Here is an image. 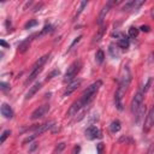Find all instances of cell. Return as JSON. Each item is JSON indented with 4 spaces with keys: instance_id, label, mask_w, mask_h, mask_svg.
Returning <instances> with one entry per match:
<instances>
[{
    "instance_id": "cell-27",
    "label": "cell",
    "mask_w": 154,
    "mask_h": 154,
    "mask_svg": "<svg viewBox=\"0 0 154 154\" xmlns=\"http://www.w3.org/2000/svg\"><path fill=\"white\" fill-rule=\"evenodd\" d=\"M10 135H11V131H10V130H5V131L2 132V135H1V137H0V142H1V143H4V142H5V140H6Z\"/></svg>"
},
{
    "instance_id": "cell-7",
    "label": "cell",
    "mask_w": 154,
    "mask_h": 154,
    "mask_svg": "<svg viewBox=\"0 0 154 154\" xmlns=\"http://www.w3.org/2000/svg\"><path fill=\"white\" fill-rule=\"evenodd\" d=\"M49 111V105H42V106H38L32 113H31V119L35 120V119H38V118H42L43 116H46V113Z\"/></svg>"
},
{
    "instance_id": "cell-26",
    "label": "cell",
    "mask_w": 154,
    "mask_h": 154,
    "mask_svg": "<svg viewBox=\"0 0 154 154\" xmlns=\"http://www.w3.org/2000/svg\"><path fill=\"white\" fill-rule=\"evenodd\" d=\"M64 148H65V143H64V142L59 143V144L55 147V149H54V154H60V153L64 150Z\"/></svg>"
},
{
    "instance_id": "cell-38",
    "label": "cell",
    "mask_w": 154,
    "mask_h": 154,
    "mask_svg": "<svg viewBox=\"0 0 154 154\" xmlns=\"http://www.w3.org/2000/svg\"><path fill=\"white\" fill-rule=\"evenodd\" d=\"M78 152H79V146L75 147V149H73V154H78Z\"/></svg>"
},
{
    "instance_id": "cell-1",
    "label": "cell",
    "mask_w": 154,
    "mask_h": 154,
    "mask_svg": "<svg viewBox=\"0 0 154 154\" xmlns=\"http://www.w3.org/2000/svg\"><path fill=\"white\" fill-rule=\"evenodd\" d=\"M101 85H102V81H96V82L91 83V84L82 93L81 100H82V102L84 103V106H87V105L94 99V96L96 95V93H97V90L100 89Z\"/></svg>"
},
{
    "instance_id": "cell-37",
    "label": "cell",
    "mask_w": 154,
    "mask_h": 154,
    "mask_svg": "<svg viewBox=\"0 0 154 154\" xmlns=\"http://www.w3.org/2000/svg\"><path fill=\"white\" fill-rule=\"evenodd\" d=\"M0 45H1L2 47H8V45H7V43H6L4 40H1V41H0Z\"/></svg>"
},
{
    "instance_id": "cell-33",
    "label": "cell",
    "mask_w": 154,
    "mask_h": 154,
    "mask_svg": "<svg viewBox=\"0 0 154 154\" xmlns=\"http://www.w3.org/2000/svg\"><path fill=\"white\" fill-rule=\"evenodd\" d=\"M81 38H82V36H78V37H76V38H75V41L71 43V46H70V49H72V48L75 47V45H77V43L81 41Z\"/></svg>"
},
{
    "instance_id": "cell-14",
    "label": "cell",
    "mask_w": 154,
    "mask_h": 154,
    "mask_svg": "<svg viewBox=\"0 0 154 154\" xmlns=\"http://www.w3.org/2000/svg\"><path fill=\"white\" fill-rule=\"evenodd\" d=\"M41 89V83L40 82H36L32 87H30V89L28 90V93H26V95H25V100H29L30 97H32L38 90Z\"/></svg>"
},
{
    "instance_id": "cell-3",
    "label": "cell",
    "mask_w": 154,
    "mask_h": 154,
    "mask_svg": "<svg viewBox=\"0 0 154 154\" xmlns=\"http://www.w3.org/2000/svg\"><path fill=\"white\" fill-rule=\"evenodd\" d=\"M131 82V72H130V69L128 65H124L122 67V71H120V75H119V85L124 87L125 89L129 87Z\"/></svg>"
},
{
    "instance_id": "cell-20",
    "label": "cell",
    "mask_w": 154,
    "mask_h": 154,
    "mask_svg": "<svg viewBox=\"0 0 154 154\" xmlns=\"http://www.w3.org/2000/svg\"><path fill=\"white\" fill-rule=\"evenodd\" d=\"M118 47H120V48H128L129 47V45H130V42H129V38L125 36L124 38H120V40H118Z\"/></svg>"
},
{
    "instance_id": "cell-31",
    "label": "cell",
    "mask_w": 154,
    "mask_h": 154,
    "mask_svg": "<svg viewBox=\"0 0 154 154\" xmlns=\"http://www.w3.org/2000/svg\"><path fill=\"white\" fill-rule=\"evenodd\" d=\"M152 82H153V79H152V77H149V78H148V81H147V83L143 85V91H147V90L149 89V87H150Z\"/></svg>"
},
{
    "instance_id": "cell-19",
    "label": "cell",
    "mask_w": 154,
    "mask_h": 154,
    "mask_svg": "<svg viewBox=\"0 0 154 154\" xmlns=\"http://www.w3.org/2000/svg\"><path fill=\"white\" fill-rule=\"evenodd\" d=\"M120 122L119 120H113L112 123H111V125H109V130L112 131V132H118L119 130H120Z\"/></svg>"
},
{
    "instance_id": "cell-6",
    "label": "cell",
    "mask_w": 154,
    "mask_h": 154,
    "mask_svg": "<svg viewBox=\"0 0 154 154\" xmlns=\"http://www.w3.org/2000/svg\"><path fill=\"white\" fill-rule=\"evenodd\" d=\"M153 125H154V106L150 107V109L147 113V117H146V120H144V125H143V131L148 132L153 128Z\"/></svg>"
},
{
    "instance_id": "cell-4",
    "label": "cell",
    "mask_w": 154,
    "mask_h": 154,
    "mask_svg": "<svg viewBox=\"0 0 154 154\" xmlns=\"http://www.w3.org/2000/svg\"><path fill=\"white\" fill-rule=\"evenodd\" d=\"M125 90H126V89H125L124 87L119 85L118 89L116 90V94H114V103H116V107H117L119 111H122V109L124 108L123 97H124V95H125Z\"/></svg>"
},
{
    "instance_id": "cell-16",
    "label": "cell",
    "mask_w": 154,
    "mask_h": 154,
    "mask_svg": "<svg viewBox=\"0 0 154 154\" xmlns=\"http://www.w3.org/2000/svg\"><path fill=\"white\" fill-rule=\"evenodd\" d=\"M48 58H49V54H46V55H43V57L38 58V60L32 65L31 71H32V70H37V69H42V66L45 65V63L47 61V59H48Z\"/></svg>"
},
{
    "instance_id": "cell-22",
    "label": "cell",
    "mask_w": 154,
    "mask_h": 154,
    "mask_svg": "<svg viewBox=\"0 0 154 154\" xmlns=\"http://www.w3.org/2000/svg\"><path fill=\"white\" fill-rule=\"evenodd\" d=\"M138 32H140V29H138V28H136V26H130V28H129V36H130L131 38L137 37Z\"/></svg>"
},
{
    "instance_id": "cell-5",
    "label": "cell",
    "mask_w": 154,
    "mask_h": 154,
    "mask_svg": "<svg viewBox=\"0 0 154 154\" xmlns=\"http://www.w3.org/2000/svg\"><path fill=\"white\" fill-rule=\"evenodd\" d=\"M142 102H143V93L142 91H137L135 94V96L132 97V101H131V112L136 113L137 109L142 106Z\"/></svg>"
},
{
    "instance_id": "cell-23",
    "label": "cell",
    "mask_w": 154,
    "mask_h": 154,
    "mask_svg": "<svg viewBox=\"0 0 154 154\" xmlns=\"http://www.w3.org/2000/svg\"><path fill=\"white\" fill-rule=\"evenodd\" d=\"M103 59H105V53L102 51H97L96 54H95V61L97 64H101L103 61Z\"/></svg>"
},
{
    "instance_id": "cell-2",
    "label": "cell",
    "mask_w": 154,
    "mask_h": 154,
    "mask_svg": "<svg viewBox=\"0 0 154 154\" xmlns=\"http://www.w3.org/2000/svg\"><path fill=\"white\" fill-rule=\"evenodd\" d=\"M81 67H82V61L81 60H75L69 67H67V71L65 72V76H64V82H70L72 81L77 73L81 71Z\"/></svg>"
},
{
    "instance_id": "cell-9",
    "label": "cell",
    "mask_w": 154,
    "mask_h": 154,
    "mask_svg": "<svg viewBox=\"0 0 154 154\" xmlns=\"http://www.w3.org/2000/svg\"><path fill=\"white\" fill-rule=\"evenodd\" d=\"M54 122H47L45 124H41V125H36L34 128H31V130H35V135H41L42 132L47 131L48 129H51L53 126Z\"/></svg>"
},
{
    "instance_id": "cell-18",
    "label": "cell",
    "mask_w": 154,
    "mask_h": 154,
    "mask_svg": "<svg viewBox=\"0 0 154 154\" xmlns=\"http://www.w3.org/2000/svg\"><path fill=\"white\" fill-rule=\"evenodd\" d=\"M30 41H31V37H28L26 40H24L20 45H19V47H18V51L20 52V53H24L28 48H29V46H30Z\"/></svg>"
},
{
    "instance_id": "cell-30",
    "label": "cell",
    "mask_w": 154,
    "mask_h": 154,
    "mask_svg": "<svg viewBox=\"0 0 154 154\" xmlns=\"http://www.w3.org/2000/svg\"><path fill=\"white\" fill-rule=\"evenodd\" d=\"M49 31H52V26H51V25H45L43 30L40 32V36H42V35H45V34H47V32H49Z\"/></svg>"
},
{
    "instance_id": "cell-13",
    "label": "cell",
    "mask_w": 154,
    "mask_h": 154,
    "mask_svg": "<svg viewBox=\"0 0 154 154\" xmlns=\"http://www.w3.org/2000/svg\"><path fill=\"white\" fill-rule=\"evenodd\" d=\"M143 4V0H135V1H130L128 2L124 7H123V11H129V10H137L141 5Z\"/></svg>"
},
{
    "instance_id": "cell-34",
    "label": "cell",
    "mask_w": 154,
    "mask_h": 154,
    "mask_svg": "<svg viewBox=\"0 0 154 154\" xmlns=\"http://www.w3.org/2000/svg\"><path fill=\"white\" fill-rule=\"evenodd\" d=\"M96 148H97V154H102V150H103V143H97V146H96Z\"/></svg>"
},
{
    "instance_id": "cell-29",
    "label": "cell",
    "mask_w": 154,
    "mask_h": 154,
    "mask_svg": "<svg viewBox=\"0 0 154 154\" xmlns=\"http://www.w3.org/2000/svg\"><path fill=\"white\" fill-rule=\"evenodd\" d=\"M119 142H125V143H134V141H132V138H130V137H128V136H123V137H120L119 138Z\"/></svg>"
},
{
    "instance_id": "cell-25",
    "label": "cell",
    "mask_w": 154,
    "mask_h": 154,
    "mask_svg": "<svg viewBox=\"0 0 154 154\" xmlns=\"http://www.w3.org/2000/svg\"><path fill=\"white\" fill-rule=\"evenodd\" d=\"M87 4H88L87 1H81V2H79V7L77 8V12H76V14H75V18L79 16V13H81V12L83 11V8H84V7L87 6Z\"/></svg>"
},
{
    "instance_id": "cell-36",
    "label": "cell",
    "mask_w": 154,
    "mask_h": 154,
    "mask_svg": "<svg viewBox=\"0 0 154 154\" xmlns=\"http://www.w3.org/2000/svg\"><path fill=\"white\" fill-rule=\"evenodd\" d=\"M140 30H142V31H146V32H148V31H149V26H148V25H142V26L140 28Z\"/></svg>"
},
{
    "instance_id": "cell-10",
    "label": "cell",
    "mask_w": 154,
    "mask_h": 154,
    "mask_svg": "<svg viewBox=\"0 0 154 154\" xmlns=\"http://www.w3.org/2000/svg\"><path fill=\"white\" fill-rule=\"evenodd\" d=\"M81 83H82V79H75V81H72L71 83H69L67 84V87H66V90H65V93H64V95L65 96H67V95H70V94H72L79 85H81Z\"/></svg>"
},
{
    "instance_id": "cell-12",
    "label": "cell",
    "mask_w": 154,
    "mask_h": 154,
    "mask_svg": "<svg viewBox=\"0 0 154 154\" xmlns=\"http://www.w3.org/2000/svg\"><path fill=\"white\" fill-rule=\"evenodd\" d=\"M83 106H84V103L82 102V100H81V99H79V100H77V101H75V102L71 105V107H70V109H69L67 114H69V116H75V114H77V112H78Z\"/></svg>"
},
{
    "instance_id": "cell-35",
    "label": "cell",
    "mask_w": 154,
    "mask_h": 154,
    "mask_svg": "<svg viewBox=\"0 0 154 154\" xmlns=\"http://www.w3.org/2000/svg\"><path fill=\"white\" fill-rule=\"evenodd\" d=\"M0 87H1L2 90H6V89L10 88V84H7V83H5V82H1V83H0Z\"/></svg>"
},
{
    "instance_id": "cell-24",
    "label": "cell",
    "mask_w": 154,
    "mask_h": 154,
    "mask_svg": "<svg viewBox=\"0 0 154 154\" xmlns=\"http://www.w3.org/2000/svg\"><path fill=\"white\" fill-rule=\"evenodd\" d=\"M117 47H118V45H117V46H114L113 43L109 45V53H111V55H112L113 58L118 57V49H117Z\"/></svg>"
},
{
    "instance_id": "cell-8",
    "label": "cell",
    "mask_w": 154,
    "mask_h": 154,
    "mask_svg": "<svg viewBox=\"0 0 154 154\" xmlns=\"http://www.w3.org/2000/svg\"><path fill=\"white\" fill-rule=\"evenodd\" d=\"M111 6H112V1H108V2L105 4L103 7L101 8V11H100V13H99V17H97V24H99V25H102V23H103L106 16H107V13H108V11L111 10Z\"/></svg>"
},
{
    "instance_id": "cell-17",
    "label": "cell",
    "mask_w": 154,
    "mask_h": 154,
    "mask_svg": "<svg viewBox=\"0 0 154 154\" xmlns=\"http://www.w3.org/2000/svg\"><path fill=\"white\" fill-rule=\"evenodd\" d=\"M105 29H106V25L102 24V25L100 26V29L96 31V34H95V36H94V38H93V43H96V42H99V41L102 38L103 32H105Z\"/></svg>"
},
{
    "instance_id": "cell-11",
    "label": "cell",
    "mask_w": 154,
    "mask_h": 154,
    "mask_svg": "<svg viewBox=\"0 0 154 154\" xmlns=\"http://www.w3.org/2000/svg\"><path fill=\"white\" fill-rule=\"evenodd\" d=\"M100 136H101V135H100V130H99L96 126H94V125L89 126V128L85 130V137H88L89 140H94V138L100 137Z\"/></svg>"
},
{
    "instance_id": "cell-28",
    "label": "cell",
    "mask_w": 154,
    "mask_h": 154,
    "mask_svg": "<svg viewBox=\"0 0 154 154\" xmlns=\"http://www.w3.org/2000/svg\"><path fill=\"white\" fill-rule=\"evenodd\" d=\"M59 75V70H54V71H52L47 77H46V81H49V79H52L53 77H55V76H58Z\"/></svg>"
},
{
    "instance_id": "cell-32",
    "label": "cell",
    "mask_w": 154,
    "mask_h": 154,
    "mask_svg": "<svg viewBox=\"0 0 154 154\" xmlns=\"http://www.w3.org/2000/svg\"><path fill=\"white\" fill-rule=\"evenodd\" d=\"M37 24V22L35 20V19H32V20H30V22H28L26 24H25V29H30L31 26H34V25H36Z\"/></svg>"
},
{
    "instance_id": "cell-21",
    "label": "cell",
    "mask_w": 154,
    "mask_h": 154,
    "mask_svg": "<svg viewBox=\"0 0 154 154\" xmlns=\"http://www.w3.org/2000/svg\"><path fill=\"white\" fill-rule=\"evenodd\" d=\"M144 112H146V106H143V105H142V106L137 109V112H136V123H138V122H140V119L143 117Z\"/></svg>"
},
{
    "instance_id": "cell-15",
    "label": "cell",
    "mask_w": 154,
    "mask_h": 154,
    "mask_svg": "<svg viewBox=\"0 0 154 154\" xmlns=\"http://www.w3.org/2000/svg\"><path fill=\"white\" fill-rule=\"evenodd\" d=\"M1 114L5 117V118H12L13 117V111L12 108L7 105V103H2L1 105Z\"/></svg>"
}]
</instances>
